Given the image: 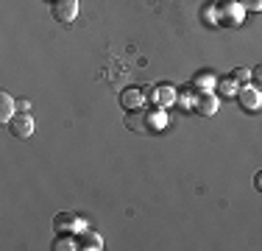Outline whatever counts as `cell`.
<instances>
[{
  "instance_id": "cell-1",
  "label": "cell",
  "mask_w": 262,
  "mask_h": 251,
  "mask_svg": "<svg viewBox=\"0 0 262 251\" xmlns=\"http://www.w3.org/2000/svg\"><path fill=\"white\" fill-rule=\"evenodd\" d=\"M243 20H246V9L240 6V0H223V3H217V25L240 28Z\"/></svg>"
},
{
  "instance_id": "cell-2",
  "label": "cell",
  "mask_w": 262,
  "mask_h": 251,
  "mask_svg": "<svg viewBox=\"0 0 262 251\" xmlns=\"http://www.w3.org/2000/svg\"><path fill=\"white\" fill-rule=\"evenodd\" d=\"M234 100L246 112H257V109H262V90H257L254 84H243L240 90H237Z\"/></svg>"
},
{
  "instance_id": "cell-3",
  "label": "cell",
  "mask_w": 262,
  "mask_h": 251,
  "mask_svg": "<svg viewBox=\"0 0 262 251\" xmlns=\"http://www.w3.org/2000/svg\"><path fill=\"white\" fill-rule=\"evenodd\" d=\"M78 14V0H53L51 3V17L56 23H73Z\"/></svg>"
},
{
  "instance_id": "cell-4",
  "label": "cell",
  "mask_w": 262,
  "mask_h": 251,
  "mask_svg": "<svg viewBox=\"0 0 262 251\" xmlns=\"http://www.w3.org/2000/svg\"><path fill=\"white\" fill-rule=\"evenodd\" d=\"M6 126H9V131L14 137H20V140H28V137L34 134V117H31L28 112H17Z\"/></svg>"
},
{
  "instance_id": "cell-5",
  "label": "cell",
  "mask_w": 262,
  "mask_h": 251,
  "mask_svg": "<svg viewBox=\"0 0 262 251\" xmlns=\"http://www.w3.org/2000/svg\"><path fill=\"white\" fill-rule=\"evenodd\" d=\"M53 229L56 232H70V235H78L81 229H86V221L78 215H73V212H59V215L53 218Z\"/></svg>"
},
{
  "instance_id": "cell-6",
  "label": "cell",
  "mask_w": 262,
  "mask_h": 251,
  "mask_svg": "<svg viewBox=\"0 0 262 251\" xmlns=\"http://www.w3.org/2000/svg\"><path fill=\"white\" fill-rule=\"evenodd\" d=\"M221 109V95L217 92H195V112L201 117H212Z\"/></svg>"
},
{
  "instance_id": "cell-7",
  "label": "cell",
  "mask_w": 262,
  "mask_h": 251,
  "mask_svg": "<svg viewBox=\"0 0 262 251\" xmlns=\"http://www.w3.org/2000/svg\"><path fill=\"white\" fill-rule=\"evenodd\" d=\"M142 103H145V92H142V87H128V90L120 92V106L126 112L142 109Z\"/></svg>"
},
{
  "instance_id": "cell-8",
  "label": "cell",
  "mask_w": 262,
  "mask_h": 251,
  "mask_svg": "<svg viewBox=\"0 0 262 251\" xmlns=\"http://www.w3.org/2000/svg\"><path fill=\"white\" fill-rule=\"evenodd\" d=\"M215 84H217V75L209 73V70H201V73L192 75V90L195 92H212Z\"/></svg>"
},
{
  "instance_id": "cell-9",
  "label": "cell",
  "mask_w": 262,
  "mask_h": 251,
  "mask_svg": "<svg viewBox=\"0 0 262 251\" xmlns=\"http://www.w3.org/2000/svg\"><path fill=\"white\" fill-rule=\"evenodd\" d=\"M179 98V87L173 84H157V103L162 109H167V106H173Z\"/></svg>"
},
{
  "instance_id": "cell-10",
  "label": "cell",
  "mask_w": 262,
  "mask_h": 251,
  "mask_svg": "<svg viewBox=\"0 0 262 251\" xmlns=\"http://www.w3.org/2000/svg\"><path fill=\"white\" fill-rule=\"evenodd\" d=\"M78 248H86V251H101L103 248V240L98 232H90V229H81L78 232Z\"/></svg>"
},
{
  "instance_id": "cell-11",
  "label": "cell",
  "mask_w": 262,
  "mask_h": 251,
  "mask_svg": "<svg viewBox=\"0 0 262 251\" xmlns=\"http://www.w3.org/2000/svg\"><path fill=\"white\" fill-rule=\"evenodd\" d=\"M14 115H17V100L11 98L6 90H0V120L9 123Z\"/></svg>"
},
{
  "instance_id": "cell-12",
  "label": "cell",
  "mask_w": 262,
  "mask_h": 251,
  "mask_svg": "<svg viewBox=\"0 0 262 251\" xmlns=\"http://www.w3.org/2000/svg\"><path fill=\"white\" fill-rule=\"evenodd\" d=\"M165 123H167V117H165V112H162V106L157 103L151 112H145V129L148 131H159V129H165Z\"/></svg>"
},
{
  "instance_id": "cell-13",
  "label": "cell",
  "mask_w": 262,
  "mask_h": 251,
  "mask_svg": "<svg viewBox=\"0 0 262 251\" xmlns=\"http://www.w3.org/2000/svg\"><path fill=\"white\" fill-rule=\"evenodd\" d=\"M215 90H217V95H221V98H234L240 87L234 84V78H232V75H217Z\"/></svg>"
},
{
  "instance_id": "cell-14",
  "label": "cell",
  "mask_w": 262,
  "mask_h": 251,
  "mask_svg": "<svg viewBox=\"0 0 262 251\" xmlns=\"http://www.w3.org/2000/svg\"><path fill=\"white\" fill-rule=\"evenodd\" d=\"M53 248L56 251H73V248H78V235L73 237L70 232H59V237L53 240Z\"/></svg>"
},
{
  "instance_id": "cell-15",
  "label": "cell",
  "mask_w": 262,
  "mask_h": 251,
  "mask_svg": "<svg viewBox=\"0 0 262 251\" xmlns=\"http://www.w3.org/2000/svg\"><path fill=\"white\" fill-rule=\"evenodd\" d=\"M123 123H126L131 131H148L145 129V112H140V109H131Z\"/></svg>"
},
{
  "instance_id": "cell-16",
  "label": "cell",
  "mask_w": 262,
  "mask_h": 251,
  "mask_svg": "<svg viewBox=\"0 0 262 251\" xmlns=\"http://www.w3.org/2000/svg\"><path fill=\"white\" fill-rule=\"evenodd\" d=\"M192 95H195V90H192V87H184V90H179L176 103L184 106V109H195V100H192Z\"/></svg>"
},
{
  "instance_id": "cell-17",
  "label": "cell",
  "mask_w": 262,
  "mask_h": 251,
  "mask_svg": "<svg viewBox=\"0 0 262 251\" xmlns=\"http://www.w3.org/2000/svg\"><path fill=\"white\" fill-rule=\"evenodd\" d=\"M234 78V84L237 87H243V84H251V70H248V67H234L232 73H229Z\"/></svg>"
},
{
  "instance_id": "cell-18",
  "label": "cell",
  "mask_w": 262,
  "mask_h": 251,
  "mask_svg": "<svg viewBox=\"0 0 262 251\" xmlns=\"http://www.w3.org/2000/svg\"><path fill=\"white\" fill-rule=\"evenodd\" d=\"M204 20H207L209 25H217V3H209V6H204Z\"/></svg>"
},
{
  "instance_id": "cell-19",
  "label": "cell",
  "mask_w": 262,
  "mask_h": 251,
  "mask_svg": "<svg viewBox=\"0 0 262 251\" xmlns=\"http://www.w3.org/2000/svg\"><path fill=\"white\" fill-rule=\"evenodd\" d=\"M251 84L257 87V90H262V65L251 67Z\"/></svg>"
},
{
  "instance_id": "cell-20",
  "label": "cell",
  "mask_w": 262,
  "mask_h": 251,
  "mask_svg": "<svg viewBox=\"0 0 262 251\" xmlns=\"http://www.w3.org/2000/svg\"><path fill=\"white\" fill-rule=\"evenodd\" d=\"M240 6L246 11H262V0H240Z\"/></svg>"
},
{
  "instance_id": "cell-21",
  "label": "cell",
  "mask_w": 262,
  "mask_h": 251,
  "mask_svg": "<svg viewBox=\"0 0 262 251\" xmlns=\"http://www.w3.org/2000/svg\"><path fill=\"white\" fill-rule=\"evenodd\" d=\"M254 187H257V190L262 193V171H259L257 176H254Z\"/></svg>"
},
{
  "instance_id": "cell-22",
  "label": "cell",
  "mask_w": 262,
  "mask_h": 251,
  "mask_svg": "<svg viewBox=\"0 0 262 251\" xmlns=\"http://www.w3.org/2000/svg\"><path fill=\"white\" fill-rule=\"evenodd\" d=\"M17 109H20V112H28L31 103H28V100H17Z\"/></svg>"
},
{
  "instance_id": "cell-23",
  "label": "cell",
  "mask_w": 262,
  "mask_h": 251,
  "mask_svg": "<svg viewBox=\"0 0 262 251\" xmlns=\"http://www.w3.org/2000/svg\"><path fill=\"white\" fill-rule=\"evenodd\" d=\"M51 3H53V0H51Z\"/></svg>"
}]
</instances>
